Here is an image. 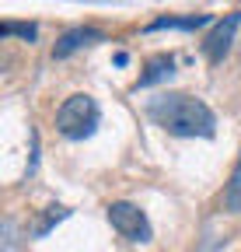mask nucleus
Instances as JSON below:
<instances>
[{
	"mask_svg": "<svg viewBox=\"0 0 241 252\" xmlns=\"http://www.w3.org/2000/svg\"><path fill=\"white\" fill-rule=\"evenodd\" d=\"M171 67H175V56H158V60H150V67H147V74L140 77V84H136V88H150L154 81L168 77V74H171Z\"/></svg>",
	"mask_w": 241,
	"mask_h": 252,
	"instance_id": "nucleus-7",
	"label": "nucleus"
},
{
	"mask_svg": "<svg viewBox=\"0 0 241 252\" xmlns=\"http://www.w3.org/2000/svg\"><path fill=\"white\" fill-rule=\"evenodd\" d=\"M224 207H227L231 214H241V158H238V165H234V172H231V182H227V189H224Z\"/></svg>",
	"mask_w": 241,
	"mask_h": 252,
	"instance_id": "nucleus-8",
	"label": "nucleus"
},
{
	"mask_svg": "<svg viewBox=\"0 0 241 252\" xmlns=\"http://www.w3.org/2000/svg\"><path fill=\"white\" fill-rule=\"evenodd\" d=\"M63 217H67V210H63V207H49V214H46L42 224L35 228V235H46V231L53 228V220H63Z\"/></svg>",
	"mask_w": 241,
	"mask_h": 252,
	"instance_id": "nucleus-10",
	"label": "nucleus"
},
{
	"mask_svg": "<svg viewBox=\"0 0 241 252\" xmlns=\"http://www.w3.org/2000/svg\"><path fill=\"white\" fill-rule=\"evenodd\" d=\"M105 35L98 28H70L63 39L56 42V60H63V56H70V53H77V49H84V46H95V42H102Z\"/></svg>",
	"mask_w": 241,
	"mask_h": 252,
	"instance_id": "nucleus-5",
	"label": "nucleus"
},
{
	"mask_svg": "<svg viewBox=\"0 0 241 252\" xmlns=\"http://www.w3.org/2000/svg\"><path fill=\"white\" fill-rule=\"evenodd\" d=\"M108 224L123 235L126 242H150V220H147V214L136 207V203H126V200H115V203H108Z\"/></svg>",
	"mask_w": 241,
	"mask_h": 252,
	"instance_id": "nucleus-3",
	"label": "nucleus"
},
{
	"mask_svg": "<svg viewBox=\"0 0 241 252\" xmlns=\"http://www.w3.org/2000/svg\"><path fill=\"white\" fill-rule=\"evenodd\" d=\"M102 119V109L91 94H70V98L56 109V130L70 137V140H84L95 133V126Z\"/></svg>",
	"mask_w": 241,
	"mask_h": 252,
	"instance_id": "nucleus-2",
	"label": "nucleus"
},
{
	"mask_svg": "<svg viewBox=\"0 0 241 252\" xmlns=\"http://www.w3.org/2000/svg\"><path fill=\"white\" fill-rule=\"evenodd\" d=\"M210 25V14H189V18H158V21H150L147 32H158V28H186V32H196Z\"/></svg>",
	"mask_w": 241,
	"mask_h": 252,
	"instance_id": "nucleus-6",
	"label": "nucleus"
},
{
	"mask_svg": "<svg viewBox=\"0 0 241 252\" xmlns=\"http://www.w3.org/2000/svg\"><path fill=\"white\" fill-rule=\"evenodd\" d=\"M147 116L175 137H214L217 133L214 109L199 98H192V94H182V91H164L158 98H150Z\"/></svg>",
	"mask_w": 241,
	"mask_h": 252,
	"instance_id": "nucleus-1",
	"label": "nucleus"
},
{
	"mask_svg": "<svg viewBox=\"0 0 241 252\" xmlns=\"http://www.w3.org/2000/svg\"><path fill=\"white\" fill-rule=\"evenodd\" d=\"M238 25H241V11H234V14H227L224 21H217L214 32H210V35L203 39V53H206L210 63H220V60L227 56V49H231V42H234Z\"/></svg>",
	"mask_w": 241,
	"mask_h": 252,
	"instance_id": "nucleus-4",
	"label": "nucleus"
},
{
	"mask_svg": "<svg viewBox=\"0 0 241 252\" xmlns=\"http://www.w3.org/2000/svg\"><path fill=\"white\" fill-rule=\"evenodd\" d=\"M35 25H18V21H4V25H0V35H21L25 42L28 39H35Z\"/></svg>",
	"mask_w": 241,
	"mask_h": 252,
	"instance_id": "nucleus-9",
	"label": "nucleus"
}]
</instances>
